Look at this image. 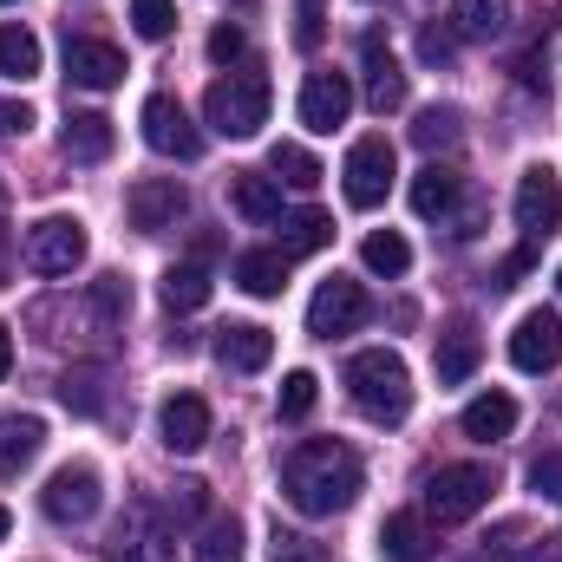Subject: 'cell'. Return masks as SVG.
Masks as SVG:
<instances>
[{"mask_svg": "<svg viewBox=\"0 0 562 562\" xmlns=\"http://www.w3.org/2000/svg\"><path fill=\"white\" fill-rule=\"evenodd\" d=\"M367 484V464L353 445L340 438H301L288 458H281V497L301 510V517H340Z\"/></svg>", "mask_w": 562, "mask_h": 562, "instance_id": "6da1fadb", "label": "cell"}, {"mask_svg": "<svg viewBox=\"0 0 562 562\" xmlns=\"http://www.w3.org/2000/svg\"><path fill=\"white\" fill-rule=\"evenodd\" d=\"M347 393L373 425H406V413H413V373H406V360L393 347L353 353L347 360Z\"/></svg>", "mask_w": 562, "mask_h": 562, "instance_id": "7a4b0ae2", "label": "cell"}, {"mask_svg": "<svg viewBox=\"0 0 562 562\" xmlns=\"http://www.w3.org/2000/svg\"><path fill=\"white\" fill-rule=\"evenodd\" d=\"M203 119L223 132V138H256L269 125V79L262 72H229L203 92Z\"/></svg>", "mask_w": 562, "mask_h": 562, "instance_id": "3957f363", "label": "cell"}, {"mask_svg": "<svg viewBox=\"0 0 562 562\" xmlns=\"http://www.w3.org/2000/svg\"><path fill=\"white\" fill-rule=\"evenodd\" d=\"M491 491H497V477H491L484 464H445V471H431V484H425V517H431V524H471V517L491 504Z\"/></svg>", "mask_w": 562, "mask_h": 562, "instance_id": "277c9868", "label": "cell"}, {"mask_svg": "<svg viewBox=\"0 0 562 562\" xmlns=\"http://www.w3.org/2000/svg\"><path fill=\"white\" fill-rule=\"evenodd\" d=\"M86 262V223L79 216H46L26 229V269L33 276H72Z\"/></svg>", "mask_w": 562, "mask_h": 562, "instance_id": "5b68a950", "label": "cell"}, {"mask_svg": "<svg viewBox=\"0 0 562 562\" xmlns=\"http://www.w3.org/2000/svg\"><path fill=\"white\" fill-rule=\"evenodd\" d=\"M373 321V301H367V288L347 276L321 281L314 288V301H307V334H321V340H334V334H353V327H367Z\"/></svg>", "mask_w": 562, "mask_h": 562, "instance_id": "8992f818", "label": "cell"}, {"mask_svg": "<svg viewBox=\"0 0 562 562\" xmlns=\"http://www.w3.org/2000/svg\"><path fill=\"white\" fill-rule=\"evenodd\" d=\"M105 504V484H99V471L79 458V464H59L53 477H46V491H40V510L53 517V524H86L92 510Z\"/></svg>", "mask_w": 562, "mask_h": 562, "instance_id": "52a82bcc", "label": "cell"}, {"mask_svg": "<svg viewBox=\"0 0 562 562\" xmlns=\"http://www.w3.org/2000/svg\"><path fill=\"white\" fill-rule=\"evenodd\" d=\"M393 170H400V164H393V144L380 138V132L360 138L347 150V170H340V177H347V203H353V210H380L386 190H393Z\"/></svg>", "mask_w": 562, "mask_h": 562, "instance_id": "ba28073f", "label": "cell"}, {"mask_svg": "<svg viewBox=\"0 0 562 562\" xmlns=\"http://www.w3.org/2000/svg\"><path fill=\"white\" fill-rule=\"evenodd\" d=\"M138 125H144V144H150L157 157H183V164H190V157L203 150V132L190 125V112H183L170 92H150V99H144Z\"/></svg>", "mask_w": 562, "mask_h": 562, "instance_id": "9c48e42d", "label": "cell"}, {"mask_svg": "<svg viewBox=\"0 0 562 562\" xmlns=\"http://www.w3.org/2000/svg\"><path fill=\"white\" fill-rule=\"evenodd\" d=\"M112 562H170V530L150 504H125V517L112 524V543H105Z\"/></svg>", "mask_w": 562, "mask_h": 562, "instance_id": "30bf717a", "label": "cell"}, {"mask_svg": "<svg viewBox=\"0 0 562 562\" xmlns=\"http://www.w3.org/2000/svg\"><path fill=\"white\" fill-rule=\"evenodd\" d=\"M517 229L524 236H557L562 229V177L550 164H530L517 177Z\"/></svg>", "mask_w": 562, "mask_h": 562, "instance_id": "8fae6325", "label": "cell"}, {"mask_svg": "<svg viewBox=\"0 0 562 562\" xmlns=\"http://www.w3.org/2000/svg\"><path fill=\"white\" fill-rule=\"evenodd\" d=\"M510 360H517V373H557L562 367V321L550 314V307H530V314L517 321Z\"/></svg>", "mask_w": 562, "mask_h": 562, "instance_id": "7c38bea8", "label": "cell"}, {"mask_svg": "<svg viewBox=\"0 0 562 562\" xmlns=\"http://www.w3.org/2000/svg\"><path fill=\"white\" fill-rule=\"evenodd\" d=\"M183 183L177 177H138L132 183V196H125V216H132V229L144 236H157V229H177V216H183Z\"/></svg>", "mask_w": 562, "mask_h": 562, "instance_id": "4fadbf2b", "label": "cell"}, {"mask_svg": "<svg viewBox=\"0 0 562 562\" xmlns=\"http://www.w3.org/2000/svg\"><path fill=\"white\" fill-rule=\"evenodd\" d=\"M66 79L86 86V92H112V86L125 79V53H119L112 40L79 33V40H66Z\"/></svg>", "mask_w": 562, "mask_h": 562, "instance_id": "5bb4252c", "label": "cell"}, {"mask_svg": "<svg viewBox=\"0 0 562 562\" xmlns=\"http://www.w3.org/2000/svg\"><path fill=\"white\" fill-rule=\"evenodd\" d=\"M353 112V79L347 72H307L301 86V125L307 132H340Z\"/></svg>", "mask_w": 562, "mask_h": 562, "instance_id": "9a60e30c", "label": "cell"}, {"mask_svg": "<svg viewBox=\"0 0 562 562\" xmlns=\"http://www.w3.org/2000/svg\"><path fill=\"white\" fill-rule=\"evenodd\" d=\"M216 360L229 373H262L276 360V334L256 327V321H229V327H216Z\"/></svg>", "mask_w": 562, "mask_h": 562, "instance_id": "2e32d148", "label": "cell"}, {"mask_svg": "<svg viewBox=\"0 0 562 562\" xmlns=\"http://www.w3.org/2000/svg\"><path fill=\"white\" fill-rule=\"evenodd\" d=\"M157 431H164L170 451H203V445H210V400H196V393H170L164 413H157Z\"/></svg>", "mask_w": 562, "mask_h": 562, "instance_id": "e0dca14e", "label": "cell"}, {"mask_svg": "<svg viewBox=\"0 0 562 562\" xmlns=\"http://www.w3.org/2000/svg\"><path fill=\"white\" fill-rule=\"evenodd\" d=\"M477 360H484V340H477V327H471V321L445 327V334H438V347H431V373H438V386H464V380L477 373Z\"/></svg>", "mask_w": 562, "mask_h": 562, "instance_id": "ac0fdd59", "label": "cell"}, {"mask_svg": "<svg viewBox=\"0 0 562 562\" xmlns=\"http://www.w3.org/2000/svg\"><path fill=\"white\" fill-rule=\"evenodd\" d=\"M360 53H367V105H373L380 119L400 112V105H406V72H400V59L380 46V33H367Z\"/></svg>", "mask_w": 562, "mask_h": 562, "instance_id": "d6986e66", "label": "cell"}, {"mask_svg": "<svg viewBox=\"0 0 562 562\" xmlns=\"http://www.w3.org/2000/svg\"><path fill=\"white\" fill-rule=\"evenodd\" d=\"M380 557L386 562H431L438 557V530L425 517H413V510H400V517L380 524Z\"/></svg>", "mask_w": 562, "mask_h": 562, "instance_id": "ffe728a7", "label": "cell"}, {"mask_svg": "<svg viewBox=\"0 0 562 562\" xmlns=\"http://www.w3.org/2000/svg\"><path fill=\"white\" fill-rule=\"evenodd\" d=\"M229 210L249 223H281V183L262 170H229Z\"/></svg>", "mask_w": 562, "mask_h": 562, "instance_id": "44dd1931", "label": "cell"}, {"mask_svg": "<svg viewBox=\"0 0 562 562\" xmlns=\"http://www.w3.org/2000/svg\"><path fill=\"white\" fill-rule=\"evenodd\" d=\"M112 119L105 112H72L66 119V132H59V150L72 157V164H105L112 157Z\"/></svg>", "mask_w": 562, "mask_h": 562, "instance_id": "7402d4cb", "label": "cell"}, {"mask_svg": "<svg viewBox=\"0 0 562 562\" xmlns=\"http://www.w3.org/2000/svg\"><path fill=\"white\" fill-rule=\"evenodd\" d=\"M40 445H46V425L33 419V413L0 419V477H20V471L40 458Z\"/></svg>", "mask_w": 562, "mask_h": 562, "instance_id": "603a6c76", "label": "cell"}, {"mask_svg": "<svg viewBox=\"0 0 562 562\" xmlns=\"http://www.w3.org/2000/svg\"><path fill=\"white\" fill-rule=\"evenodd\" d=\"M464 438H477V445H497V438H510L517 431V400L510 393H484V400H471L464 406Z\"/></svg>", "mask_w": 562, "mask_h": 562, "instance_id": "cb8c5ba5", "label": "cell"}, {"mask_svg": "<svg viewBox=\"0 0 562 562\" xmlns=\"http://www.w3.org/2000/svg\"><path fill=\"white\" fill-rule=\"evenodd\" d=\"M458 190H464V177H458L451 164H425L419 177H413V210H419L425 223H431V216H451Z\"/></svg>", "mask_w": 562, "mask_h": 562, "instance_id": "d4e9b609", "label": "cell"}, {"mask_svg": "<svg viewBox=\"0 0 562 562\" xmlns=\"http://www.w3.org/2000/svg\"><path fill=\"white\" fill-rule=\"evenodd\" d=\"M236 281H243V294L269 301V294L288 288V256L281 249H249V256H236Z\"/></svg>", "mask_w": 562, "mask_h": 562, "instance_id": "484cf974", "label": "cell"}, {"mask_svg": "<svg viewBox=\"0 0 562 562\" xmlns=\"http://www.w3.org/2000/svg\"><path fill=\"white\" fill-rule=\"evenodd\" d=\"M334 243V216H321V210H294L288 223H281V256L294 262V256H314V249H327Z\"/></svg>", "mask_w": 562, "mask_h": 562, "instance_id": "4316f807", "label": "cell"}, {"mask_svg": "<svg viewBox=\"0 0 562 562\" xmlns=\"http://www.w3.org/2000/svg\"><path fill=\"white\" fill-rule=\"evenodd\" d=\"M451 26H458L464 40H497V33L510 26V0H458V7H451Z\"/></svg>", "mask_w": 562, "mask_h": 562, "instance_id": "83f0119b", "label": "cell"}, {"mask_svg": "<svg viewBox=\"0 0 562 562\" xmlns=\"http://www.w3.org/2000/svg\"><path fill=\"white\" fill-rule=\"evenodd\" d=\"M157 294H164V307H170V314H190V307H203V301H210V276H203L196 262H177V269H164Z\"/></svg>", "mask_w": 562, "mask_h": 562, "instance_id": "f1b7e54d", "label": "cell"}, {"mask_svg": "<svg viewBox=\"0 0 562 562\" xmlns=\"http://www.w3.org/2000/svg\"><path fill=\"white\" fill-rule=\"evenodd\" d=\"M360 262H367L373 276H406V269H413V243H406L400 229H373V236L360 243Z\"/></svg>", "mask_w": 562, "mask_h": 562, "instance_id": "f546056e", "label": "cell"}, {"mask_svg": "<svg viewBox=\"0 0 562 562\" xmlns=\"http://www.w3.org/2000/svg\"><path fill=\"white\" fill-rule=\"evenodd\" d=\"M0 72L7 79H33L40 72V40L26 26H0Z\"/></svg>", "mask_w": 562, "mask_h": 562, "instance_id": "4dcf8cb0", "label": "cell"}, {"mask_svg": "<svg viewBox=\"0 0 562 562\" xmlns=\"http://www.w3.org/2000/svg\"><path fill=\"white\" fill-rule=\"evenodd\" d=\"M196 562H243V524L236 517H210L196 537Z\"/></svg>", "mask_w": 562, "mask_h": 562, "instance_id": "1f68e13d", "label": "cell"}, {"mask_svg": "<svg viewBox=\"0 0 562 562\" xmlns=\"http://www.w3.org/2000/svg\"><path fill=\"white\" fill-rule=\"evenodd\" d=\"M59 400H66L72 413H86V419H99V413H105V373H92V367H79V373H66V380H59Z\"/></svg>", "mask_w": 562, "mask_h": 562, "instance_id": "d6a6232c", "label": "cell"}, {"mask_svg": "<svg viewBox=\"0 0 562 562\" xmlns=\"http://www.w3.org/2000/svg\"><path fill=\"white\" fill-rule=\"evenodd\" d=\"M92 314H99V327H119V321L132 314V281L125 276H99L92 281Z\"/></svg>", "mask_w": 562, "mask_h": 562, "instance_id": "836d02e7", "label": "cell"}, {"mask_svg": "<svg viewBox=\"0 0 562 562\" xmlns=\"http://www.w3.org/2000/svg\"><path fill=\"white\" fill-rule=\"evenodd\" d=\"M269 170H276L281 183H294V190H314V183H321V164H314L301 144H276V150H269Z\"/></svg>", "mask_w": 562, "mask_h": 562, "instance_id": "e575fe53", "label": "cell"}, {"mask_svg": "<svg viewBox=\"0 0 562 562\" xmlns=\"http://www.w3.org/2000/svg\"><path fill=\"white\" fill-rule=\"evenodd\" d=\"M314 400H321V380H314V373H288V380H281L276 413H281V419H307V413H314Z\"/></svg>", "mask_w": 562, "mask_h": 562, "instance_id": "d590c367", "label": "cell"}, {"mask_svg": "<svg viewBox=\"0 0 562 562\" xmlns=\"http://www.w3.org/2000/svg\"><path fill=\"white\" fill-rule=\"evenodd\" d=\"M132 26H138V40H170L177 7L170 0H132Z\"/></svg>", "mask_w": 562, "mask_h": 562, "instance_id": "8d00e7d4", "label": "cell"}, {"mask_svg": "<svg viewBox=\"0 0 562 562\" xmlns=\"http://www.w3.org/2000/svg\"><path fill=\"white\" fill-rule=\"evenodd\" d=\"M413 138H419L425 150H438V144H458V112H451V105H431V112H419Z\"/></svg>", "mask_w": 562, "mask_h": 562, "instance_id": "74e56055", "label": "cell"}, {"mask_svg": "<svg viewBox=\"0 0 562 562\" xmlns=\"http://www.w3.org/2000/svg\"><path fill=\"white\" fill-rule=\"evenodd\" d=\"M269 562H334L314 537H301V530H276V543H269Z\"/></svg>", "mask_w": 562, "mask_h": 562, "instance_id": "f35d334b", "label": "cell"}, {"mask_svg": "<svg viewBox=\"0 0 562 562\" xmlns=\"http://www.w3.org/2000/svg\"><path fill=\"white\" fill-rule=\"evenodd\" d=\"M530 491H537V497H550V504H562V451L530 458Z\"/></svg>", "mask_w": 562, "mask_h": 562, "instance_id": "ab89813d", "label": "cell"}, {"mask_svg": "<svg viewBox=\"0 0 562 562\" xmlns=\"http://www.w3.org/2000/svg\"><path fill=\"white\" fill-rule=\"evenodd\" d=\"M301 7V20H294V46L301 53H314L321 46V33H327V13H321V0H294Z\"/></svg>", "mask_w": 562, "mask_h": 562, "instance_id": "60d3db41", "label": "cell"}, {"mask_svg": "<svg viewBox=\"0 0 562 562\" xmlns=\"http://www.w3.org/2000/svg\"><path fill=\"white\" fill-rule=\"evenodd\" d=\"M170 510H177V517H203V510H210V484H196V477H183V484L170 491Z\"/></svg>", "mask_w": 562, "mask_h": 562, "instance_id": "b9f144b4", "label": "cell"}, {"mask_svg": "<svg viewBox=\"0 0 562 562\" xmlns=\"http://www.w3.org/2000/svg\"><path fill=\"white\" fill-rule=\"evenodd\" d=\"M243 46H249V40H243V26H229V20H223V26L210 33V59H216V66H229V59H243Z\"/></svg>", "mask_w": 562, "mask_h": 562, "instance_id": "7bdbcfd3", "label": "cell"}, {"mask_svg": "<svg viewBox=\"0 0 562 562\" xmlns=\"http://www.w3.org/2000/svg\"><path fill=\"white\" fill-rule=\"evenodd\" d=\"M26 132H33V112H26V105H7V99H0V138H26Z\"/></svg>", "mask_w": 562, "mask_h": 562, "instance_id": "ee69618b", "label": "cell"}, {"mask_svg": "<svg viewBox=\"0 0 562 562\" xmlns=\"http://www.w3.org/2000/svg\"><path fill=\"white\" fill-rule=\"evenodd\" d=\"M419 53H425V66H445V59H451V33L425 26V33H419Z\"/></svg>", "mask_w": 562, "mask_h": 562, "instance_id": "f6af8a7d", "label": "cell"}, {"mask_svg": "<svg viewBox=\"0 0 562 562\" xmlns=\"http://www.w3.org/2000/svg\"><path fill=\"white\" fill-rule=\"evenodd\" d=\"M7 373H13V327L0 321V380H7Z\"/></svg>", "mask_w": 562, "mask_h": 562, "instance_id": "bcb514c9", "label": "cell"}, {"mask_svg": "<svg viewBox=\"0 0 562 562\" xmlns=\"http://www.w3.org/2000/svg\"><path fill=\"white\" fill-rule=\"evenodd\" d=\"M7 256H13V243H7V229H0V281H7Z\"/></svg>", "mask_w": 562, "mask_h": 562, "instance_id": "7dc6e473", "label": "cell"}, {"mask_svg": "<svg viewBox=\"0 0 562 562\" xmlns=\"http://www.w3.org/2000/svg\"><path fill=\"white\" fill-rule=\"evenodd\" d=\"M7 530H13V517H7V504H0V543H7Z\"/></svg>", "mask_w": 562, "mask_h": 562, "instance_id": "c3c4849f", "label": "cell"}, {"mask_svg": "<svg viewBox=\"0 0 562 562\" xmlns=\"http://www.w3.org/2000/svg\"><path fill=\"white\" fill-rule=\"evenodd\" d=\"M367 7H373V0H367Z\"/></svg>", "mask_w": 562, "mask_h": 562, "instance_id": "681fc988", "label": "cell"}, {"mask_svg": "<svg viewBox=\"0 0 562 562\" xmlns=\"http://www.w3.org/2000/svg\"><path fill=\"white\" fill-rule=\"evenodd\" d=\"M0 7H7V0H0Z\"/></svg>", "mask_w": 562, "mask_h": 562, "instance_id": "f907efd6", "label": "cell"}, {"mask_svg": "<svg viewBox=\"0 0 562 562\" xmlns=\"http://www.w3.org/2000/svg\"><path fill=\"white\" fill-rule=\"evenodd\" d=\"M557 281H562V276H557Z\"/></svg>", "mask_w": 562, "mask_h": 562, "instance_id": "816d5d0a", "label": "cell"}]
</instances>
